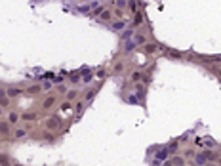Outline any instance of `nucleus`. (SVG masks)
Here are the masks:
<instances>
[{
	"instance_id": "f257e3e1",
	"label": "nucleus",
	"mask_w": 221,
	"mask_h": 166,
	"mask_svg": "<svg viewBox=\"0 0 221 166\" xmlns=\"http://www.w3.org/2000/svg\"><path fill=\"white\" fill-rule=\"evenodd\" d=\"M59 126H61V118H59L57 115H53L52 118L46 120V128H59Z\"/></svg>"
},
{
	"instance_id": "f03ea898",
	"label": "nucleus",
	"mask_w": 221,
	"mask_h": 166,
	"mask_svg": "<svg viewBox=\"0 0 221 166\" xmlns=\"http://www.w3.org/2000/svg\"><path fill=\"white\" fill-rule=\"evenodd\" d=\"M11 132V124L8 122V120H2V122H0V134H2V136H8Z\"/></svg>"
},
{
	"instance_id": "7ed1b4c3",
	"label": "nucleus",
	"mask_w": 221,
	"mask_h": 166,
	"mask_svg": "<svg viewBox=\"0 0 221 166\" xmlns=\"http://www.w3.org/2000/svg\"><path fill=\"white\" fill-rule=\"evenodd\" d=\"M158 48H160L158 44H154V42H151V44H149V42H147L145 46H143V52H145V54H154V52H156Z\"/></svg>"
},
{
	"instance_id": "20e7f679",
	"label": "nucleus",
	"mask_w": 221,
	"mask_h": 166,
	"mask_svg": "<svg viewBox=\"0 0 221 166\" xmlns=\"http://www.w3.org/2000/svg\"><path fill=\"white\" fill-rule=\"evenodd\" d=\"M21 120H25V122H33V120H36V113H31V111L23 113V115H21Z\"/></svg>"
},
{
	"instance_id": "39448f33",
	"label": "nucleus",
	"mask_w": 221,
	"mask_h": 166,
	"mask_svg": "<svg viewBox=\"0 0 221 166\" xmlns=\"http://www.w3.org/2000/svg\"><path fill=\"white\" fill-rule=\"evenodd\" d=\"M57 103V97H53V96H50V97H46L44 99V103H42V107L44 109H50V107H53V105Z\"/></svg>"
},
{
	"instance_id": "423d86ee",
	"label": "nucleus",
	"mask_w": 221,
	"mask_h": 166,
	"mask_svg": "<svg viewBox=\"0 0 221 166\" xmlns=\"http://www.w3.org/2000/svg\"><path fill=\"white\" fill-rule=\"evenodd\" d=\"M42 92V86L40 84H33V86H29L27 88V94H31V96H36V94Z\"/></svg>"
},
{
	"instance_id": "0eeeda50",
	"label": "nucleus",
	"mask_w": 221,
	"mask_h": 166,
	"mask_svg": "<svg viewBox=\"0 0 221 166\" xmlns=\"http://www.w3.org/2000/svg\"><path fill=\"white\" fill-rule=\"evenodd\" d=\"M29 134V130L27 128H15L14 130V136H15V138L17 139H21V138H25V136Z\"/></svg>"
},
{
	"instance_id": "6e6552de",
	"label": "nucleus",
	"mask_w": 221,
	"mask_h": 166,
	"mask_svg": "<svg viewBox=\"0 0 221 166\" xmlns=\"http://www.w3.org/2000/svg\"><path fill=\"white\" fill-rule=\"evenodd\" d=\"M65 97H67V101L71 103V101H74L76 97H78V90H69L67 94H65Z\"/></svg>"
},
{
	"instance_id": "1a4fd4ad",
	"label": "nucleus",
	"mask_w": 221,
	"mask_h": 166,
	"mask_svg": "<svg viewBox=\"0 0 221 166\" xmlns=\"http://www.w3.org/2000/svg\"><path fill=\"white\" fill-rule=\"evenodd\" d=\"M170 162H172V166H185V158L183 157H174V158H170Z\"/></svg>"
},
{
	"instance_id": "9d476101",
	"label": "nucleus",
	"mask_w": 221,
	"mask_h": 166,
	"mask_svg": "<svg viewBox=\"0 0 221 166\" xmlns=\"http://www.w3.org/2000/svg\"><path fill=\"white\" fill-rule=\"evenodd\" d=\"M8 103H10V99H8V94H6V92L2 90V88H0V105H4V107H6Z\"/></svg>"
},
{
	"instance_id": "9b49d317",
	"label": "nucleus",
	"mask_w": 221,
	"mask_h": 166,
	"mask_svg": "<svg viewBox=\"0 0 221 166\" xmlns=\"http://www.w3.org/2000/svg\"><path fill=\"white\" fill-rule=\"evenodd\" d=\"M19 118H21V117H19V113L11 111V113H10V117H8V122H10V124H15L17 120H19Z\"/></svg>"
},
{
	"instance_id": "f8f14e48",
	"label": "nucleus",
	"mask_w": 221,
	"mask_h": 166,
	"mask_svg": "<svg viewBox=\"0 0 221 166\" xmlns=\"http://www.w3.org/2000/svg\"><path fill=\"white\" fill-rule=\"evenodd\" d=\"M194 158H196V164H198V166H204V164L208 162V161H206V157L202 155V153H196V157H194Z\"/></svg>"
},
{
	"instance_id": "ddd939ff",
	"label": "nucleus",
	"mask_w": 221,
	"mask_h": 166,
	"mask_svg": "<svg viewBox=\"0 0 221 166\" xmlns=\"http://www.w3.org/2000/svg\"><path fill=\"white\" fill-rule=\"evenodd\" d=\"M6 94H8V97H17V96H21V90H17V88H11V90H8V92H6Z\"/></svg>"
},
{
	"instance_id": "4468645a",
	"label": "nucleus",
	"mask_w": 221,
	"mask_h": 166,
	"mask_svg": "<svg viewBox=\"0 0 221 166\" xmlns=\"http://www.w3.org/2000/svg\"><path fill=\"white\" fill-rule=\"evenodd\" d=\"M0 166H11L8 155H0Z\"/></svg>"
},
{
	"instance_id": "2eb2a0df",
	"label": "nucleus",
	"mask_w": 221,
	"mask_h": 166,
	"mask_svg": "<svg viewBox=\"0 0 221 166\" xmlns=\"http://www.w3.org/2000/svg\"><path fill=\"white\" fill-rule=\"evenodd\" d=\"M126 27V21H116V23H112V29L115 31H120V29Z\"/></svg>"
},
{
	"instance_id": "dca6fc26",
	"label": "nucleus",
	"mask_w": 221,
	"mask_h": 166,
	"mask_svg": "<svg viewBox=\"0 0 221 166\" xmlns=\"http://www.w3.org/2000/svg\"><path fill=\"white\" fill-rule=\"evenodd\" d=\"M135 42H137V44H143V46H145V44H147V38L143 37V34H135Z\"/></svg>"
},
{
	"instance_id": "f3484780",
	"label": "nucleus",
	"mask_w": 221,
	"mask_h": 166,
	"mask_svg": "<svg viewBox=\"0 0 221 166\" xmlns=\"http://www.w3.org/2000/svg\"><path fill=\"white\" fill-rule=\"evenodd\" d=\"M105 11V6H101V4H97V8H93V15H101Z\"/></svg>"
},
{
	"instance_id": "a211bd4d",
	"label": "nucleus",
	"mask_w": 221,
	"mask_h": 166,
	"mask_svg": "<svg viewBox=\"0 0 221 166\" xmlns=\"http://www.w3.org/2000/svg\"><path fill=\"white\" fill-rule=\"evenodd\" d=\"M122 69H124V63L118 61V63L115 65V69H112V73H122Z\"/></svg>"
},
{
	"instance_id": "6ab92c4d",
	"label": "nucleus",
	"mask_w": 221,
	"mask_h": 166,
	"mask_svg": "<svg viewBox=\"0 0 221 166\" xmlns=\"http://www.w3.org/2000/svg\"><path fill=\"white\" fill-rule=\"evenodd\" d=\"M177 147H179V143H175V141H174V143H170V145H168V149H166V151H168V153H175V151H177Z\"/></svg>"
},
{
	"instance_id": "aec40b11",
	"label": "nucleus",
	"mask_w": 221,
	"mask_h": 166,
	"mask_svg": "<svg viewBox=\"0 0 221 166\" xmlns=\"http://www.w3.org/2000/svg\"><path fill=\"white\" fill-rule=\"evenodd\" d=\"M139 78H143V75H141V71H134V73H132V80H139Z\"/></svg>"
},
{
	"instance_id": "412c9836",
	"label": "nucleus",
	"mask_w": 221,
	"mask_h": 166,
	"mask_svg": "<svg viewBox=\"0 0 221 166\" xmlns=\"http://www.w3.org/2000/svg\"><path fill=\"white\" fill-rule=\"evenodd\" d=\"M141 23H143V17H141V14H137V15H135V21H134V27L141 25Z\"/></svg>"
},
{
	"instance_id": "4be33fe9",
	"label": "nucleus",
	"mask_w": 221,
	"mask_h": 166,
	"mask_svg": "<svg viewBox=\"0 0 221 166\" xmlns=\"http://www.w3.org/2000/svg\"><path fill=\"white\" fill-rule=\"evenodd\" d=\"M78 80H80V76L76 75V73H74L73 76H71V84H78Z\"/></svg>"
},
{
	"instance_id": "5701e85b",
	"label": "nucleus",
	"mask_w": 221,
	"mask_h": 166,
	"mask_svg": "<svg viewBox=\"0 0 221 166\" xmlns=\"http://www.w3.org/2000/svg\"><path fill=\"white\" fill-rule=\"evenodd\" d=\"M166 155H168V151H162V153H160V155L156 157V161H158V162H162L164 158H166Z\"/></svg>"
},
{
	"instance_id": "b1692460",
	"label": "nucleus",
	"mask_w": 221,
	"mask_h": 166,
	"mask_svg": "<svg viewBox=\"0 0 221 166\" xmlns=\"http://www.w3.org/2000/svg\"><path fill=\"white\" fill-rule=\"evenodd\" d=\"M101 17H103V19H111V17H112V14H111L109 10H105L103 14H101Z\"/></svg>"
},
{
	"instance_id": "393cba45",
	"label": "nucleus",
	"mask_w": 221,
	"mask_h": 166,
	"mask_svg": "<svg viewBox=\"0 0 221 166\" xmlns=\"http://www.w3.org/2000/svg\"><path fill=\"white\" fill-rule=\"evenodd\" d=\"M93 96H95V92H93V90H90V92L86 94V101H92V99H93Z\"/></svg>"
},
{
	"instance_id": "a878e982",
	"label": "nucleus",
	"mask_w": 221,
	"mask_h": 166,
	"mask_svg": "<svg viewBox=\"0 0 221 166\" xmlns=\"http://www.w3.org/2000/svg\"><path fill=\"white\" fill-rule=\"evenodd\" d=\"M57 92H59V94H67V86H63V84L57 86Z\"/></svg>"
},
{
	"instance_id": "bb28decb",
	"label": "nucleus",
	"mask_w": 221,
	"mask_h": 166,
	"mask_svg": "<svg viewBox=\"0 0 221 166\" xmlns=\"http://www.w3.org/2000/svg\"><path fill=\"white\" fill-rule=\"evenodd\" d=\"M170 56H174V57H177V59L181 57V54H179V52H175V50H172V52H170Z\"/></svg>"
},
{
	"instance_id": "cd10ccee",
	"label": "nucleus",
	"mask_w": 221,
	"mask_h": 166,
	"mask_svg": "<svg viewBox=\"0 0 221 166\" xmlns=\"http://www.w3.org/2000/svg\"><path fill=\"white\" fill-rule=\"evenodd\" d=\"M50 88H52V82H46V84L42 86V90H50Z\"/></svg>"
},
{
	"instance_id": "c85d7f7f",
	"label": "nucleus",
	"mask_w": 221,
	"mask_h": 166,
	"mask_svg": "<svg viewBox=\"0 0 221 166\" xmlns=\"http://www.w3.org/2000/svg\"><path fill=\"white\" fill-rule=\"evenodd\" d=\"M185 155H187V157H196V153H194V151H191V149H189L187 153H185Z\"/></svg>"
},
{
	"instance_id": "c756f323",
	"label": "nucleus",
	"mask_w": 221,
	"mask_h": 166,
	"mask_svg": "<svg viewBox=\"0 0 221 166\" xmlns=\"http://www.w3.org/2000/svg\"><path fill=\"white\" fill-rule=\"evenodd\" d=\"M204 166H217V162H206Z\"/></svg>"
},
{
	"instance_id": "7c9ffc66",
	"label": "nucleus",
	"mask_w": 221,
	"mask_h": 166,
	"mask_svg": "<svg viewBox=\"0 0 221 166\" xmlns=\"http://www.w3.org/2000/svg\"><path fill=\"white\" fill-rule=\"evenodd\" d=\"M164 166H172V162H170V161H166V162H164Z\"/></svg>"
},
{
	"instance_id": "2f4dec72",
	"label": "nucleus",
	"mask_w": 221,
	"mask_h": 166,
	"mask_svg": "<svg viewBox=\"0 0 221 166\" xmlns=\"http://www.w3.org/2000/svg\"><path fill=\"white\" fill-rule=\"evenodd\" d=\"M216 73H217V76H221V69H216Z\"/></svg>"
},
{
	"instance_id": "473e14b6",
	"label": "nucleus",
	"mask_w": 221,
	"mask_h": 166,
	"mask_svg": "<svg viewBox=\"0 0 221 166\" xmlns=\"http://www.w3.org/2000/svg\"><path fill=\"white\" fill-rule=\"evenodd\" d=\"M217 164H219V166H221V157H219V158H217Z\"/></svg>"
},
{
	"instance_id": "72a5a7b5",
	"label": "nucleus",
	"mask_w": 221,
	"mask_h": 166,
	"mask_svg": "<svg viewBox=\"0 0 221 166\" xmlns=\"http://www.w3.org/2000/svg\"><path fill=\"white\" fill-rule=\"evenodd\" d=\"M14 166H21V164H14Z\"/></svg>"
},
{
	"instance_id": "f704fd0d",
	"label": "nucleus",
	"mask_w": 221,
	"mask_h": 166,
	"mask_svg": "<svg viewBox=\"0 0 221 166\" xmlns=\"http://www.w3.org/2000/svg\"><path fill=\"white\" fill-rule=\"evenodd\" d=\"M0 115H2V109H0Z\"/></svg>"
}]
</instances>
